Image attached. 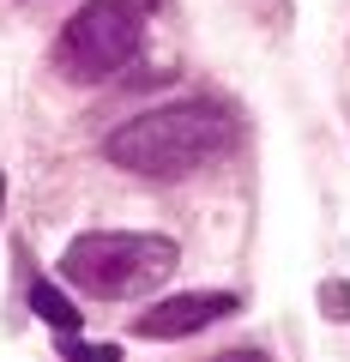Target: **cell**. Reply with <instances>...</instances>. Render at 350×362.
<instances>
[{
	"label": "cell",
	"instance_id": "5",
	"mask_svg": "<svg viewBox=\"0 0 350 362\" xmlns=\"http://www.w3.org/2000/svg\"><path fill=\"white\" fill-rule=\"evenodd\" d=\"M25 302H30V314H42V320L54 326V332H78V302H66V290H61V284L37 278V284L25 290Z\"/></svg>",
	"mask_w": 350,
	"mask_h": 362
},
{
	"label": "cell",
	"instance_id": "9",
	"mask_svg": "<svg viewBox=\"0 0 350 362\" xmlns=\"http://www.w3.org/2000/svg\"><path fill=\"white\" fill-rule=\"evenodd\" d=\"M0 199H6V169H0Z\"/></svg>",
	"mask_w": 350,
	"mask_h": 362
},
{
	"label": "cell",
	"instance_id": "3",
	"mask_svg": "<svg viewBox=\"0 0 350 362\" xmlns=\"http://www.w3.org/2000/svg\"><path fill=\"white\" fill-rule=\"evenodd\" d=\"M139 6L133 0H91L66 18L61 42H54V66L61 78H78V85H97V78H115L121 66L139 54Z\"/></svg>",
	"mask_w": 350,
	"mask_h": 362
},
{
	"label": "cell",
	"instance_id": "6",
	"mask_svg": "<svg viewBox=\"0 0 350 362\" xmlns=\"http://www.w3.org/2000/svg\"><path fill=\"white\" fill-rule=\"evenodd\" d=\"M314 302H320V314H326V320L350 326V284H344V278H326V284L314 290Z\"/></svg>",
	"mask_w": 350,
	"mask_h": 362
},
{
	"label": "cell",
	"instance_id": "8",
	"mask_svg": "<svg viewBox=\"0 0 350 362\" xmlns=\"http://www.w3.org/2000/svg\"><path fill=\"white\" fill-rule=\"evenodd\" d=\"M223 362H266V356H254V350H235V356H223Z\"/></svg>",
	"mask_w": 350,
	"mask_h": 362
},
{
	"label": "cell",
	"instance_id": "7",
	"mask_svg": "<svg viewBox=\"0 0 350 362\" xmlns=\"http://www.w3.org/2000/svg\"><path fill=\"white\" fill-rule=\"evenodd\" d=\"M61 356H66V362H121V350H115V344H78V338H66Z\"/></svg>",
	"mask_w": 350,
	"mask_h": 362
},
{
	"label": "cell",
	"instance_id": "2",
	"mask_svg": "<svg viewBox=\"0 0 350 362\" xmlns=\"http://www.w3.org/2000/svg\"><path fill=\"white\" fill-rule=\"evenodd\" d=\"M175 242L151 230H91L61 254V278L91 302H133L175 278Z\"/></svg>",
	"mask_w": 350,
	"mask_h": 362
},
{
	"label": "cell",
	"instance_id": "4",
	"mask_svg": "<svg viewBox=\"0 0 350 362\" xmlns=\"http://www.w3.org/2000/svg\"><path fill=\"white\" fill-rule=\"evenodd\" d=\"M230 314H235L230 290H175V296L151 302V308L133 320V332L139 338H194V332H206V326L230 320Z\"/></svg>",
	"mask_w": 350,
	"mask_h": 362
},
{
	"label": "cell",
	"instance_id": "1",
	"mask_svg": "<svg viewBox=\"0 0 350 362\" xmlns=\"http://www.w3.org/2000/svg\"><path fill=\"white\" fill-rule=\"evenodd\" d=\"M230 139H235L230 109H218V103H157V109H139L133 121H121L103 139V151L127 175L182 181L194 169H206L211 157H223Z\"/></svg>",
	"mask_w": 350,
	"mask_h": 362
}]
</instances>
